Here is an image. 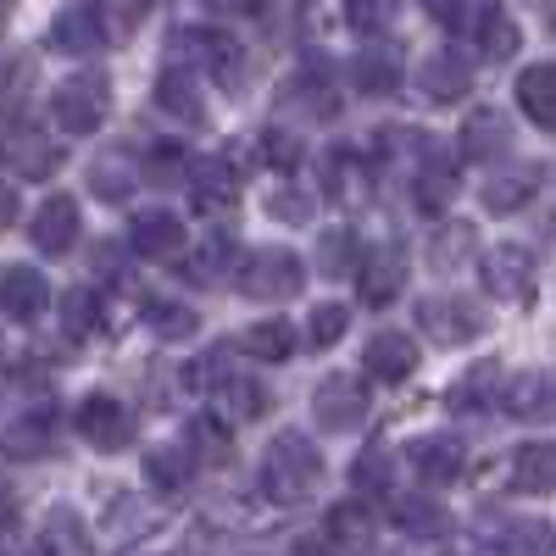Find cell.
<instances>
[{
    "label": "cell",
    "mask_w": 556,
    "mask_h": 556,
    "mask_svg": "<svg viewBox=\"0 0 556 556\" xmlns=\"http://www.w3.org/2000/svg\"><path fill=\"white\" fill-rule=\"evenodd\" d=\"M317 484H323V451L312 445V434L301 429L273 434V445L262 451V495L278 506H301Z\"/></svg>",
    "instance_id": "6da1fadb"
},
{
    "label": "cell",
    "mask_w": 556,
    "mask_h": 556,
    "mask_svg": "<svg viewBox=\"0 0 556 556\" xmlns=\"http://www.w3.org/2000/svg\"><path fill=\"white\" fill-rule=\"evenodd\" d=\"M112 112V78L106 73H73L51 96V123L62 134H96Z\"/></svg>",
    "instance_id": "7a4b0ae2"
},
{
    "label": "cell",
    "mask_w": 556,
    "mask_h": 556,
    "mask_svg": "<svg viewBox=\"0 0 556 556\" xmlns=\"http://www.w3.org/2000/svg\"><path fill=\"white\" fill-rule=\"evenodd\" d=\"M301 290V256L285 245H262L240 256V295L245 301H290Z\"/></svg>",
    "instance_id": "3957f363"
},
{
    "label": "cell",
    "mask_w": 556,
    "mask_h": 556,
    "mask_svg": "<svg viewBox=\"0 0 556 556\" xmlns=\"http://www.w3.org/2000/svg\"><path fill=\"white\" fill-rule=\"evenodd\" d=\"M367 417V390L356 384V374H329L312 390V424L323 434H351Z\"/></svg>",
    "instance_id": "277c9868"
},
{
    "label": "cell",
    "mask_w": 556,
    "mask_h": 556,
    "mask_svg": "<svg viewBox=\"0 0 556 556\" xmlns=\"http://www.w3.org/2000/svg\"><path fill=\"white\" fill-rule=\"evenodd\" d=\"M479 273H484V290H490L495 301H506V306H523V301L534 295V256H529L523 245H495V251H484Z\"/></svg>",
    "instance_id": "5b68a950"
},
{
    "label": "cell",
    "mask_w": 556,
    "mask_h": 556,
    "mask_svg": "<svg viewBox=\"0 0 556 556\" xmlns=\"http://www.w3.org/2000/svg\"><path fill=\"white\" fill-rule=\"evenodd\" d=\"M417 323H424V334L440 340V345H468L484 329L479 306L462 301V295H429V301H417Z\"/></svg>",
    "instance_id": "8992f818"
},
{
    "label": "cell",
    "mask_w": 556,
    "mask_h": 556,
    "mask_svg": "<svg viewBox=\"0 0 556 556\" xmlns=\"http://www.w3.org/2000/svg\"><path fill=\"white\" fill-rule=\"evenodd\" d=\"M173 56H184V62H201L206 73H217V78H228L235 84L240 78V45H235V34H223V28H178L173 34Z\"/></svg>",
    "instance_id": "52a82bcc"
},
{
    "label": "cell",
    "mask_w": 556,
    "mask_h": 556,
    "mask_svg": "<svg viewBox=\"0 0 556 556\" xmlns=\"http://www.w3.org/2000/svg\"><path fill=\"white\" fill-rule=\"evenodd\" d=\"M128 245L146 256V262H173V256L184 251V223H178V212H167V206L134 212V217H128Z\"/></svg>",
    "instance_id": "ba28073f"
},
{
    "label": "cell",
    "mask_w": 556,
    "mask_h": 556,
    "mask_svg": "<svg viewBox=\"0 0 556 556\" xmlns=\"http://www.w3.org/2000/svg\"><path fill=\"white\" fill-rule=\"evenodd\" d=\"M78 434L96 445V451H123L134 440V417L117 395H89L78 406Z\"/></svg>",
    "instance_id": "9c48e42d"
},
{
    "label": "cell",
    "mask_w": 556,
    "mask_h": 556,
    "mask_svg": "<svg viewBox=\"0 0 556 556\" xmlns=\"http://www.w3.org/2000/svg\"><path fill=\"white\" fill-rule=\"evenodd\" d=\"M462 34H468L473 51L490 56V62H513L518 56V23L506 17L495 0H473V12H468V23H462Z\"/></svg>",
    "instance_id": "30bf717a"
},
{
    "label": "cell",
    "mask_w": 556,
    "mask_h": 556,
    "mask_svg": "<svg viewBox=\"0 0 556 556\" xmlns=\"http://www.w3.org/2000/svg\"><path fill=\"white\" fill-rule=\"evenodd\" d=\"M51 45L67 51V56H89V51H101V45H112L96 0H73V7H62L56 23H51Z\"/></svg>",
    "instance_id": "8fae6325"
},
{
    "label": "cell",
    "mask_w": 556,
    "mask_h": 556,
    "mask_svg": "<svg viewBox=\"0 0 556 556\" xmlns=\"http://www.w3.org/2000/svg\"><path fill=\"white\" fill-rule=\"evenodd\" d=\"M401 285H406V256H401V245H374V251H367V262H362V273H356L362 306H390V301H401Z\"/></svg>",
    "instance_id": "7c38bea8"
},
{
    "label": "cell",
    "mask_w": 556,
    "mask_h": 556,
    "mask_svg": "<svg viewBox=\"0 0 556 556\" xmlns=\"http://www.w3.org/2000/svg\"><path fill=\"white\" fill-rule=\"evenodd\" d=\"M412 201L424 206L429 217H445L451 212V201H456V167H451L445 151L424 146V162L412 167Z\"/></svg>",
    "instance_id": "4fadbf2b"
},
{
    "label": "cell",
    "mask_w": 556,
    "mask_h": 556,
    "mask_svg": "<svg viewBox=\"0 0 556 556\" xmlns=\"http://www.w3.org/2000/svg\"><path fill=\"white\" fill-rule=\"evenodd\" d=\"M190 195L201 212H228L240 201V167L228 162V156H206L190 167Z\"/></svg>",
    "instance_id": "5bb4252c"
},
{
    "label": "cell",
    "mask_w": 556,
    "mask_h": 556,
    "mask_svg": "<svg viewBox=\"0 0 556 556\" xmlns=\"http://www.w3.org/2000/svg\"><path fill=\"white\" fill-rule=\"evenodd\" d=\"M28 235H34V245H39L45 256H67V251L78 245V206H73L67 195H51V201L34 212Z\"/></svg>",
    "instance_id": "9a60e30c"
},
{
    "label": "cell",
    "mask_w": 556,
    "mask_h": 556,
    "mask_svg": "<svg viewBox=\"0 0 556 556\" xmlns=\"http://www.w3.org/2000/svg\"><path fill=\"white\" fill-rule=\"evenodd\" d=\"M417 89H424L429 101H462L473 89V67L468 56H456V51H434L424 56V67H417Z\"/></svg>",
    "instance_id": "2e32d148"
},
{
    "label": "cell",
    "mask_w": 556,
    "mask_h": 556,
    "mask_svg": "<svg viewBox=\"0 0 556 556\" xmlns=\"http://www.w3.org/2000/svg\"><path fill=\"white\" fill-rule=\"evenodd\" d=\"M51 434H56V401H39V406H28L23 417L7 424V456L12 462L45 456V451H51Z\"/></svg>",
    "instance_id": "e0dca14e"
},
{
    "label": "cell",
    "mask_w": 556,
    "mask_h": 556,
    "mask_svg": "<svg viewBox=\"0 0 556 556\" xmlns=\"http://www.w3.org/2000/svg\"><path fill=\"white\" fill-rule=\"evenodd\" d=\"M406 462L417 468V479H429V484H451V479H462V440H451V434H424V440H412L406 445Z\"/></svg>",
    "instance_id": "ac0fdd59"
},
{
    "label": "cell",
    "mask_w": 556,
    "mask_h": 556,
    "mask_svg": "<svg viewBox=\"0 0 556 556\" xmlns=\"http://www.w3.org/2000/svg\"><path fill=\"white\" fill-rule=\"evenodd\" d=\"M362 367H367V379L401 384V379H412V367H417V345H412L406 334L384 329V334H374V340H367V351H362Z\"/></svg>",
    "instance_id": "d6986e66"
},
{
    "label": "cell",
    "mask_w": 556,
    "mask_h": 556,
    "mask_svg": "<svg viewBox=\"0 0 556 556\" xmlns=\"http://www.w3.org/2000/svg\"><path fill=\"white\" fill-rule=\"evenodd\" d=\"M534 190H540V167H495L484 178L479 201H484V212H523L534 201Z\"/></svg>",
    "instance_id": "ffe728a7"
},
{
    "label": "cell",
    "mask_w": 556,
    "mask_h": 556,
    "mask_svg": "<svg viewBox=\"0 0 556 556\" xmlns=\"http://www.w3.org/2000/svg\"><path fill=\"white\" fill-rule=\"evenodd\" d=\"M45 301H51V290H45V273L34 267H7V278H0V312H7L12 323H34L45 312Z\"/></svg>",
    "instance_id": "44dd1931"
},
{
    "label": "cell",
    "mask_w": 556,
    "mask_h": 556,
    "mask_svg": "<svg viewBox=\"0 0 556 556\" xmlns=\"http://www.w3.org/2000/svg\"><path fill=\"white\" fill-rule=\"evenodd\" d=\"M506 151H513V128L501 112H473L462 123V156L468 162H501Z\"/></svg>",
    "instance_id": "7402d4cb"
},
{
    "label": "cell",
    "mask_w": 556,
    "mask_h": 556,
    "mask_svg": "<svg viewBox=\"0 0 556 556\" xmlns=\"http://www.w3.org/2000/svg\"><path fill=\"white\" fill-rule=\"evenodd\" d=\"M89 178V195H101V201H128L134 195V184H139V162L128 151H101L96 162L84 167Z\"/></svg>",
    "instance_id": "603a6c76"
},
{
    "label": "cell",
    "mask_w": 556,
    "mask_h": 556,
    "mask_svg": "<svg viewBox=\"0 0 556 556\" xmlns=\"http://www.w3.org/2000/svg\"><path fill=\"white\" fill-rule=\"evenodd\" d=\"M156 106L178 123H206V101H201L190 67H162L156 73Z\"/></svg>",
    "instance_id": "cb8c5ba5"
},
{
    "label": "cell",
    "mask_w": 556,
    "mask_h": 556,
    "mask_svg": "<svg viewBox=\"0 0 556 556\" xmlns=\"http://www.w3.org/2000/svg\"><path fill=\"white\" fill-rule=\"evenodd\" d=\"M518 106L534 117V128L556 134V62H534L518 78Z\"/></svg>",
    "instance_id": "d4e9b609"
},
{
    "label": "cell",
    "mask_w": 556,
    "mask_h": 556,
    "mask_svg": "<svg viewBox=\"0 0 556 556\" xmlns=\"http://www.w3.org/2000/svg\"><path fill=\"white\" fill-rule=\"evenodd\" d=\"M513 490L518 495H551L556 490V440H534L513 456Z\"/></svg>",
    "instance_id": "484cf974"
},
{
    "label": "cell",
    "mask_w": 556,
    "mask_h": 556,
    "mask_svg": "<svg viewBox=\"0 0 556 556\" xmlns=\"http://www.w3.org/2000/svg\"><path fill=\"white\" fill-rule=\"evenodd\" d=\"M506 406H513L523 424H551L556 417V374H523L506 384Z\"/></svg>",
    "instance_id": "4316f807"
},
{
    "label": "cell",
    "mask_w": 556,
    "mask_h": 556,
    "mask_svg": "<svg viewBox=\"0 0 556 556\" xmlns=\"http://www.w3.org/2000/svg\"><path fill=\"white\" fill-rule=\"evenodd\" d=\"M501 384H506V379H501V367H495V362H479V367H468V374L456 379L451 406H456V412H490V406L506 401Z\"/></svg>",
    "instance_id": "83f0119b"
},
{
    "label": "cell",
    "mask_w": 556,
    "mask_h": 556,
    "mask_svg": "<svg viewBox=\"0 0 556 556\" xmlns=\"http://www.w3.org/2000/svg\"><path fill=\"white\" fill-rule=\"evenodd\" d=\"M395 529L412 534V540H445L451 518H445V506L429 501V495H401L395 501Z\"/></svg>",
    "instance_id": "f1b7e54d"
},
{
    "label": "cell",
    "mask_w": 556,
    "mask_h": 556,
    "mask_svg": "<svg viewBox=\"0 0 556 556\" xmlns=\"http://www.w3.org/2000/svg\"><path fill=\"white\" fill-rule=\"evenodd\" d=\"M146 479L162 495H178L184 484L195 479V451L190 445H156V451H146Z\"/></svg>",
    "instance_id": "f546056e"
},
{
    "label": "cell",
    "mask_w": 556,
    "mask_h": 556,
    "mask_svg": "<svg viewBox=\"0 0 556 556\" xmlns=\"http://www.w3.org/2000/svg\"><path fill=\"white\" fill-rule=\"evenodd\" d=\"M7 156H12V173H17V178H45V173H56V162H62V151L51 146V139L28 134V128H12Z\"/></svg>",
    "instance_id": "4dcf8cb0"
},
{
    "label": "cell",
    "mask_w": 556,
    "mask_h": 556,
    "mask_svg": "<svg viewBox=\"0 0 556 556\" xmlns=\"http://www.w3.org/2000/svg\"><path fill=\"white\" fill-rule=\"evenodd\" d=\"M39 545L51 556H89V529H84V518L73 513V506H51V513H45Z\"/></svg>",
    "instance_id": "1f68e13d"
},
{
    "label": "cell",
    "mask_w": 556,
    "mask_h": 556,
    "mask_svg": "<svg viewBox=\"0 0 556 556\" xmlns=\"http://www.w3.org/2000/svg\"><path fill=\"white\" fill-rule=\"evenodd\" d=\"M495 551L501 556H551L556 551V529L545 518H513V523L501 529Z\"/></svg>",
    "instance_id": "d6a6232c"
},
{
    "label": "cell",
    "mask_w": 556,
    "mask_h": 556,
    "mask_svg": "<svg viewBox=\"0 0 556 556\" xmlns=\"http://www.w3.org/2000/svg\"><path fill=\"white\" fill-rule=\"evenodd\" d=\"M362 240H356V228H329V235L317 240V273H329V278H345V273H362Z\"/></svg>",
    "instance_id": "836d02e7"
},
{
    "label": "cell",
    "mask_w": 556,
    "mask_h": 556,
    "mask_svg": "<svg viewBox=\"0 0 556 556\" xmlns=\"http://www.w3.org/2000/svg\"><path fill=\"white\" fill-rule=\"evenodd\" d=\"M240 351H251L262 362H290L295 356V329H290L285 317H262V323H251V329H245Z\"/></svg>",
    "instance_id": "e575fe53"
},
{
    "label": "cell",
    "mask_w": 556,
    "mask_h": 556,
    "mask_svg": "<svg viewBox=\"0 0 556 556\" xmlns=\"http://www.w3.org/2000/svg\"><path fill=\"white\" fill-rule=\"evenodd\" d=\"M351 84H356V96H390L401 84V62L384 56V51H362L351 62Z\"/></svg>",
    "instance_id": "d590c367"
},
{
    "label": "cell",
    "mask_w": 556,
    "mask_h": 556,
    "mask_svg": "<svg viewBox=\"0 0 556 556\" xmlns=\"http://www.w3.org/2000/svg\"><path fill=\"white\" fill-rule=\"evenodd\" d=\"M323 534H329L340 551H362L367 540H374V518H367L356 501H340L329 513V523H323Z\"/></svg>",
    "instance_id": "8d00e7d4"
},
{
    "label": "cell",
    "mask_w": 556,
    "mask_h": 556,
    "mask_svg": "<svg viewBox=\"0 0 556 556\" xmlns=\"http://www.w3.org/2000/svg\"><path fill=\"white\" fill-rule=\"evenodd\" d=\"M351 490L356 495H390V451L384 445H362L351 462Z\"/></svg>",
    "instance_id": "74e56055"
},
{
    "label": "cell",
    "mask_w": 556,
    "mask_h": 556,
    "mask_svg": "<svg viewBox=\"0 0 556 556\" xmlns=\"http://www.w3.org/2000/svg\"><path fill=\"white\" fill-rule=\"evenodd\" d=\"M345 329H351V312L340 301H317L312 317H306V345L312 351H329V345H340Z\"/></svg>",
    "instance_id": "f35d334b"
},
{
    "label": "cell",
    "mask_w": 556,
    "mask_h": 556,
    "mask_svg": "<svg viewBox=\"0 0 556 556\" xmlns=\"http://www.w3.org/2000/svg\"><path fill=\"white\" fill-rule=\"evenodd\" d=\"M146 323H151V334H162V340H190L201 329V317L190 306H178V301H146Z\"/></svg>",
    "instance_id": "ab89813d"
},
{
    "label": "cell",
    "mask_w": 556,
    "mask_h": 556,
    "mask_svg": "<svg viewBox=\"0 0 556 556\" xmlns=\"http://www.w3.org/2000/svg\"><path fill=\"white\" fill-rule=\"evenodd\" d=\"M323 184H329V195L351 201V190H362V156L351 146H334L323 156Z\"/></svg>",
    "instance_id": "60d3db41"
},
{
    "label": "cell",
    "mask_w": 556,
    "mask_h": 556,
    "mask_svg": "<svg viewBox=\"0 0 556 556\" xmlns=\"http://www.w3.org/2000/svg\"><path fill=\"white\" fill-rule=\"evenodd\" d=\"M228 379H240V374H235V345H212V351H201L195 367H190V384H195V390H212V395H217Z\"/></svg>",
    "instance_id": "b9f144b4"
},
{
    "label": "cell",
    "mask_w": 556,
    "mask_h": 556,
    "mask_svg": "<svg viewBox=\"0 0 556 556\" xmlns=\"http://www.w3.org/2000/svg\"><path fill=\"white\" fill-rule=\"evenodd\" d=\"M217 401L228 406V417H240V424H251V417H262L267 412V390L256 384V379H228L223 390H217Z\"/></svg>",
    "instance_id": "7bdbcfd3"
},
{
    "label": "cell",
    "mask_w": 556,
    "mask_h": 556,
    "mask_svg": "<svg viewBox=\"0 0 556 556\" xmlns=\"http://www.w3.org/2000/svg\"><path fill=\"white\" fill-rule=\"evenodd\" d=\"M62 323H67V334L78 340V334H96L101 329V301H96V290H67L62 295Z\"/></svg>",
    "instance_id": "ee69618b"
},
{
    "label": "cell",
    "mask_w": 556,
    "mask_h": 556,
    "mask_svg": "<svg viewBox=\"0 0 556 556\" xmlns=\"http://www.w3.org/2000/svg\"><path fill=\"white\" fill-rule=\"evenodd\" d=\"M184 445L195 451V462H228V429L217 417H195V424L184 429Z\"/></svg>",
    "instance_id": "f6af8a7d"
},
{
    "label": "cell",
    "mask_w": 556,
    "mask_h": 556,
    "mask_svg": "<svg viewBox=\"0 0 556 556\" xmlns=\"http://www.w3.org/2000/svg\"><path fill=\"white\" fill-rule=\"evenodd\" d=\"M228 256H235V240H228V235H212L190 262H184V278H195V285H212V278L228 267Z\"/></svg>",
    "instance_id": "bcb514c9"
},
{
    "label": "cell",
    "mask_w": 556,
    "mask_h": 556,
    "mask_svg": "<svg viewBox=\"0 0 556 556\" xmlns=\"http://www.w3.org/2000/svg\"><path fill=\"white\" fill-rule=\"evenodd\" d=\"M301 156H306V151H301V139H295L290 128H267V134H262V162H267L273 173H295Z\"/></svg>",
    "instance_id": "7dc6e473"
},
{
    "label": "cell",
    "mask_w": 556,
    "mask_h": 556,
    "mask_svg": "<svg viewBox=\"0 0 556 556\" xmlns=\"http://www.w3.org/2000/svg\"><path fill=\"white\" fill-rule=\"evenodd\" d=\"M96 7H101V23H106L112 45H123L139 28V17H146V0H96Z\"/></svg>",
    "instance_id": "c3c4849f"
},
{
    "label": "cell",
    "mask_w": 556,
    "mask_h": 556,
    "mask_svg": "<svg viewBox=\"0 0 556 556\" xmlns=\"http://www.w3.org/2000/svg\"><path fill=\"white\" fill-rule=\"evenodd\" d=\"M395 12H401V0H345V17L356 34H384Z\"/></svg>",
    "instance_id": "681fc988"
},
{
    "label": "cell",
    "mask_w": 556,
    "mask_h": 556,
    "mask_svg": "<svg viewBox=\"0 0 556 556\" xmlns=\"http://www.w3.org/2000/svg\"><path fill=\"white\" fill-rule=\"evenodd\" d=\"M156 529V513L146 501H134V495H123L117 506H112V540H123V534H151Z\"/></svg>",
    "instance_id": "f907efd6"
},
{
    "label": "cell",
    "mask_w": 556,
    "mask_h": 556,
    "mask_svg": "<svg viewBox=\"0 0 556 556\" xmlns=\"http://www.w3.org/2000/svg\"><path fill=\"white\" fill-rule=\"evenodd\" d=\"M462 251H473V228H468V223H451L445 235L434 240V267H456Z\"/></svg>",
    "instance_id": "816d5d0a"
},
{
    "label": "cell",
    "mask_w": 556,
    "mask_h": 556,
    "mask_svg": "<svg viewBox=\"0 0 556 556\" xmlns=\"http://www.w3.org/2000/svg\"><path fill=\"white\" fill-rule=\"evenodd\" d=\"M178 173H190V151H184V146H173V139H162V146L151 151V178L173 184Z\"/></svg>",
    "instance_id": "f5cc1de1"
},
{
    "label": "cell",
    "mask_w": 556,
    "mask_h": 556,
    "mask_svg": "<svg viewBox=\"0 0 556 556\" xmlns=\"http://www.w3.org/2000/svg\"><path fill=\"white\" fill-rule=\"evenodd\" d=\"M273 217L306 223V217H312V195H301V190H278V195H273Z\"/></svg>",
    "instance_id": "db71d44e"
},
{
    "label": "cell",
    "mask_w": 556,
    "mask_h": 556,
    "mask_svg": "<svg viewBox=\"0 0 556 556\" xmlns=\"http://www.w3.org/2000/svg\"><path fill=\"white\" fill-rule=\"evenodd\" d=\"M89 262H96V273H101V278H123V251H117L112 240H101Z\"/></svg>",
    "instance_id": "11a10c76"
},
{
    "label": "cell",
    "mask_w": 556,
    "mask_h": 556,
    "mask_svg": "<svg viewBox=\"0 0 556 556\" xmlns=\"http://www.w3.org/2000/svg\"><path fill=\"white\" fill-rule=\"evenodd\" d=\"M206 12H217V17H256L262 12V0H201Z\"/></svg>",
    "instance_id": "9f6ffc18"
},
{
    "label": "cell",
    "mask_w": 556,
    "mask_h": 556,
    "mask_svg": "<svg viewBox=\"0 0 556 556\" xmlns=\"http://www.w3.org/2000/svg\"><path fill=\"white\" fill-rule=\"evenodd\" d=\"M295 556H334V540L317 534V540H295Z\"/></svg>",
    "instance_id": "6f0895ef"
},
{
    "label": "cell",
    "mask_w": 556,
    "mask_h": 556,
    "mask_svg": "<svg viewBox=\"0 0 556 556\" xmlns=\"http://www.w3.org/2000/svg\"><path fill=\"white\" fill-rule=\"evenodd\" d=\"M12 556H51L45 545H12Z\"/></svg>",
    "instance_id": "680465c9"
}]
</instances>
